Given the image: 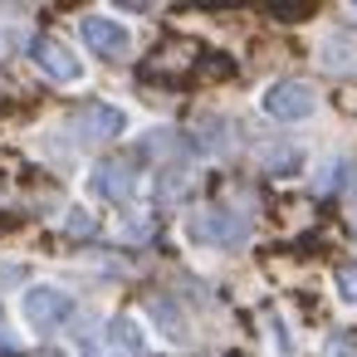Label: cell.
<instances>
[{
  "label": "cell",
  "mask_w": 357,
  "mask_h": 357,
  "mask_svg": "<svg viewBox=\"0 0 357 357\" xmlns=\"http://www.w3.org/2000/svg\"><path fill=\"white\" fill-rule=\"evenodd\" d=\"M333 289H337V298L347 308H357V264H337L333 269Z\"/></svg>",
  "instance_id": "cell-12"
},
{
  "label": "cell",
  "mask_w": 357,
  "mask_h": 357,
  "mask_svg": "<svg viewBox=\"0 0 357 357\" xmlns=\"http://www.w3.org/2000/svg\"><path fill=\"white\" fill-rule=\"evenodd\" d=\"M259 108L274 118V123H308L318 113V89L308 79H274L259 98Z\"/></svg>",
  "instance_id": "cell-4"
},
{
  "label": "cell",
  "mask_w": 357,
  "mask_h": 357,
  "mask_svg": "<svg viewBox=\"0 0 357 357\" xmlns=\"http://www.w3.org/2000/svg\"><path fill=\"white\" fill-rule=\"evenodd\" d=\"M318 64H328V69H357V40L328 35V40L318 45Z\"/></svg>",
  "instance_id": "cell-10"
},
{
  "label": "cell",
  "mask_w": 357,
  "mask_h": 357,
  "mask_svg": "<svg viewBox=\"0 0 357 357\" xmlns=\"http://www.w3.org/2000/svg\"><path fill=\"white\" fill-rule=\"evenodd\" d=\"M323 357H357V333H333Z\"/></svg>",
  "instance_id": "cell-13"
},
{
  "label": "cell",
  "mask_w": 357,
  "mask_h": 357,
  "mask_svg": "<svg viewBox=\"0 0 357 357\" xmlns=\"http://www.w3.org/2000/svg\"><path fill=\"white\" fill-rule=\"evenodd\" d=\"M98 342H103V357H142L147 352V333H142V323L132 313H113L103 323Z\"/></svg>",
  "instance_id": "cell-8"
},
{
  "label": "cell",
  "mask_w": 357,
  "mask_h": 357,
  "mask_svg": "<svg viewBox=\"0 0 357 357\" xmlns=\"http://www.w3.org/2000/svg\"><path fill=\"white\" fill-rule=\"evenodd\" d=\"M181 235H186L191 245H211V250H240V245L255 235V225H250V215H245V211H230V206H206V211L186 215Z\"/></svg>",
  "instance_id": "cell-1"
},
{
  "label": "cell",
  "mask_w": 357,
  "mask_h": 357,
  "mask_svg": "<svg viewBox=\"0 0 357 357\" xmlns=\"http://www.w3.org/2000/svg\"><path fill=\"white\" fill-rule=\"evenodd\" d=\"M30 64H35L50 84H59V89H79V84L89 79L84 59H79L59 35H35V40H30Z\"/></svg>",
  "instance_id": "cell-3"
},
{
  "label": "cell",
  "mask_w": 357,
  "mask_h": 357,
  "mask_svg": "<svg viewBox=\"0 0 357 357\" xmlns=\"http://www.w3.org/2000/svg\"><path fill=\"white\" fill-rule=\"evenodd\" d=\"M298 162H303V157H298L294 147H269V152H264V167H274V172H279V167H284V172H294Z\"/></svg>",
  "instance_id": "cell-14"
},
{
  "label": "cell",
  "mask_w": 357,
  "mask_h": 357,
  "mask_svg": "<svg viewBox=\"0 0 357 357\" xmlns=\"http://www.w3.org/2000/svg\"><path fill=\"white\" fill-rule=\"evenodd\" d=\"M69 230H74V235H93V230H98V220H93L84 206H74V211H69Z\"/></svg>",
  "instance_id": "cell-15"
},
{
  "label": "cell",
  "mask_w": 357,
  "mask_h": 357,
  "mask_svg": "<svg viewBox=\"0 0 357 357\" xmlns=\"http://www.w3.org/2000/svg\"><path fill=\"white\" fill-rule=\"evenodd\" d=\"M230 357H240V352H230Z\"/></svg>",
  "instance_id": "cell-17"
},
{
  "label": "cell",
  "mask_w": 357,
  "mask_h": 357,
  "mask_svg": "<svg viewBox=\"0 0 357 357\" xmlns=\"http://www.w3.org/2000/svg\"><path fill=\"white\" fill-rule=\"evenodd\" d=\"M84 186H89V196H93V201H108V206H128V201L137 196V176H132V167H128V162H118V157L93 162V167H89V176H84Z\"/></svg>",
  "instance_id": "cell-6"
},
{
  "label": "cell",
  "mask_w": 357,
  "mask_h": 357,
  "mask_svg": "<svg viewBox=\"0 0 357 357\" xmlns=\"http://www.w3.org/2000/svg\"><path fill=\"white\" fill-rule=\"evenodd\" d=\"M347 10H352V15H357V0H352V6H347Z\"/></svg>",
  "instance_id": "cell-16"
},
{
  "label": "cell",
  "mask_w": 357,
  "mask_h": 357,
  "mask_svg": "<svg viewBox=\"0 0 357 357\" xmlns=\"http://www.w3.org/2000/svg\"><path fill=\"white\" fill-rule=\"evenodd\" d=\"M74 132L84 142H108V137H123L128 132V113L118 103H89L79 118H74Z\"/></svg>",
  "instance_id": "cell-7"
},
{
  "label": "cell",
  "mask_w": 357,
  "mask_h": 357,
  "mask_svg": "<svg viewBox=\"0 0 357 357\" xmlns=\"http://www.w3.org/2000/svg\"><path fill=\"white\" fill-rule=\"evenodd\" d=\"M79 40H84L89 54H98V59H128V50H132V30H128L123 20H113L108 10H89V15L79 20Z\"/></svg>",
  "instance_id": "cell-5"
},
{
  "label": "cell",
  "mask_w": 357,
  "mask_h": 357,
  "mask_svg": "<svg viewBox=\"0 0 357 357\" xmlns=\"http://www.w3.org/2000/svg\"><path fill=\"white\" fill-rule=\"evenodd\" d=\"M147 313L167 328V337H172L176 347H181V342H191V323H186V313H181L172 298H152V303H147Z\"/></svg>",
  "instance_id": "cell-9"
},
{
  "label": "cell",
  "mask_w": 357,
  "mask_h": 357,
  "mask_svg": "<svg viewBox=\"0 0 357 357\" xmlns=\"http://www.w3.org/2000/svg\"><path fill=\"white\" fill-rule=\"evenodd\" d=\"M269 342H274V357H294V352H298V342H294V328H289L279 313H269Z\"/></svg>",
  "instance_id": "cell-11"
},
{
  "label": "cell",
  "mask_w": 357,
  "mask_h": 357,
  "mask_svg": "<svg viewBox=\"0 0 357 357\" xmlns=\"http://www.w3.org/2000/svg\"><path fill=\"white\" fill-rule=\"evenodd\" d=\"M74 294L64 289V284H50V279H40V284H30L25 294H20V323L30 328V333H59L69 318H74Z\"/></svg>",
  "instance_id": "cell-2"
}]
</instances>
